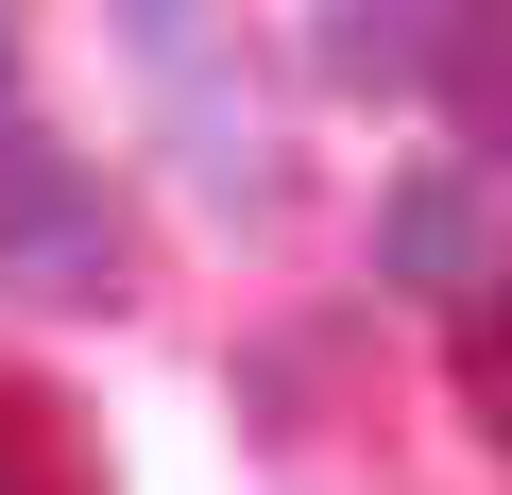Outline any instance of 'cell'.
Instances as JSON below:
<instances>
[{
    "mask_svg": "<svg viewBox=\"0 0 512 495\" xmlns=\"http://www.w3.org/2000/svg\"><path fill=\"white\" fill-rule=\"evenodd\" d=\"M0 291L18 308H120V188L69 137L0 120Z\"/></svg>",
    "mask_w": 512,
    "mask_h": 495,
    "instance_id": "cell-1",
    "label": "cell"
},
{
    "mask_svg": "<svg viewBox=\"0 0 512 495\" xmlns=\"http://www.w3.org/2000/svg\"><path fill=\"white\" fill-rule=\"evenodd\" d=\"M478 257H495V205H478V171H461V154L393 171V205H376V274H393V291H444V308H478Z\"/></svg>",
    "mask_w": 512,
    "mask_h": 495,
    "instance_id": "cell-2",
    "label": "cell"
},
{
    "mask_svg": "<svg viewBox=\"0 0 512 495\" xmlns=\"http://www.w3.org/2000/svg\"><path fill=\"white\" fill-rule=\"evenodd\" d=\"M0 495H86V427L35 376H0Z\"/></svg>",
    "mask_w": 512,
    "mask_h": 495,
    "instance_id": "cell-3",
    "label": "cell"
},
{
    "mask_svg": "<svg viewBox=\"0 0 512 495\" xmlns=\"http://www.w3.org/2000/svg\"><path fill=\"white\" fill-rule=\"evenodd\" d=\"M444 18H325V86H427Z\"/></svg>",
    "mask_w": 512,
    "mask_h": 495,
    "instance_id": "cell-4",
    "label": "cell"
},
{
    "mask_svg": "<svg viewBox=\"0 0 512 495\" xmlns=\"http://www.w3.org/2000/svg\"><path fill=\"white\" fill-rule=\"evenodd\" d=\"M0 103H18V35H0Z\"/></svg>",
    "mask_w": 512,
    "mask_h": 495,
    "instance_id": "cell-5",
    "label": "cell"
}]
</instances>
